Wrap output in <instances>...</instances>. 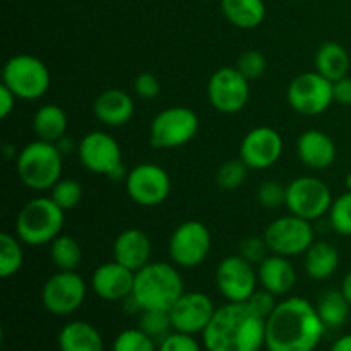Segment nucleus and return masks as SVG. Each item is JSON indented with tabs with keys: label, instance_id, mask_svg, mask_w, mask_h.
I'll use <instances>...</instances> for the list:
<instances>
[{
	"label": "nucleus",
	"instance_id": "1",
	"mask_svg": "<svg viewBox=\"0 0 351 351\" xmlns=\"http://www.w3.org/2000/svg\"><path fill=\"white\" fill-rule=\"evenodd\" d=\"M326 326L315 305L307 298L290 297L278 302L266 319L267 351H314L322 341Z\"/></svg>",
	"mask_w": 351,
	"mask_h": 351
},
{
	"label": "nucleus",
	"instance_id": "2",
	"mask_svg": "<svg viewBox=\"0 0 351 351\" xmlns=\"http://www.w3.org/2000/svg\"><path fill=\"white\" fill-rule=\"evenodd\" d=\"M202 343L208 351H259L266 346V319L247 302H228L216 308Z\"/></svg>",
	"mask_w": 351,
	"mask_h": 351
},
{
	"label": "nucleus",
	"instance_id": "3",
	"mask_svg": "<svg viewBox=\"0 0 351 351\" xmlns=\"http://www.w3.org/2000/svg\"><path fill=\"white\" fill-rule=\"evenodd\" d=\"M184 280L168 263H149L136 273L130 300L139 311H170L184 295Z\"/></svg>",
	"mask_w": 351,
	"mask_h": 351
},
{
	"label": "nucleus",
	"instance_id": "4",
	"mask_svg": "<svg viewBox=\"0 0 351 351\" xmlns=\"http://www.w3.org/2000/svg\"><path fill=\"white\" fill-rule=\"evenodd\" d=\"M65 223V211L51 197H34L21 208L16 218V235L24 245H50Z\"/></svg>",
	"mask_w": 351,
	"mask_h": 351
},
{
	"label": "nucleus",
	"instance_id": "5",
	"mask_svg": "<svg viewBox=\"0 0 351 351\" xmlns=\"http://www.w3.org/2000/svg\"><path fill=\"white\" fill-rule=\"evenodd\" d=\"M64 154L57 144L36 139L19 151L16 160L17 175L31 191H50L62 177Z\"/></svg>",
	"mask_w": 351,
	"mask_h": 351
},
{
	"label": "nucleus",
	"instance_id": "6",
	"mask_svg": "<svg viewBox=\"0 0 351 351\" xmlns=\"http://www.w3.org/2000/svg\"><path fill=\"white\" fill-rule=\"evenodd\" d=\"M2 84H5L17 99L34 101L47 95L50 88V71L45 62L34 55H14L3 65Z\"/></svg>",
	"mask_w": 351,
	"mask_h": 351
},
{
	"label": "nucleus",
	"instance_id": "7",
	"mask_svg": "<svg viewBox=\"0 0 351 351\" xmlns=\"http://www.w3.org/2000/svg\"><path fill=\"white\" fill-rule=\"evenodd\" d=\"M77 156L82 167L93 173L105 175L113 180H123L127 177L122 147L110 134L101 130L86 134L77 144Z\"/></svg>",
	"mask_w": 351,
	"mask_h": 351
},
{
	"label": "nucleus",
	"instance_id": "8",
	"mask_svg": "<svg viewBox=\"0 0 351 351\" xmlns=\"http://www.w3.org/2000/svg\"><path fill=\"white\" fill-rule=\"evenodd\" d=\"M199 130V117L187 106H170L158 113L149 127L151 146L156 149H175L185 146Z\"/></svg>",
	"mask_w": 351,
	"mask_h": 351
},
{
	"label": "nucleus",
	"instance_id": "9",
	"mask_svg": "<svg viewBox=\"0 0 351 351\" xmlns=\"http://www.w3.org/2000/svg\"><path fill=\"white\" fill-rule=\"evenodd\" d=\"M332 194L328 184L315 177H298L287 185V202L290 215L307 221L328 215L332 204Z\"/></svg>",
	"mask_w": 351,
	"mask_h": 351
},
{
	"label": "nucleus",
	"instance_id": "10",
	"mask_svg": "<svg viewBox=\"0 0 351 351\" xmlns=\"http://www.w3.org/2000/svg\"><path fill=\"white\" fill-rule=\"evenodd\" d=\"M304 218L290 215L281 216L267 225L264 232V240L267 243V249L276 256L293 257L302 256L307 252L308 247L315 242L314 228Z\"/></svg>",
	"mask_w": 351,
	"mask_h": 351
},
{
	"label": "nucleus",
	"instance_id": "11",
	"mask_svg": "<svg viewBox=\"0 0 351 351\" xmlns=\"http://www.w3.org/2000/svg\"><path fill=\"white\" fill-rule=\"evenodd\" d=\"M287 98L291 108L300 115H321L335 103L332 82L319 74L317 71L304 72L291 79V82L288 84Z\"/></svg>",
	"mask_w": 351,
	"mask_h": 351
},
{
	"label": "nucleus",
	"instance_id": "12",
	"mask_svg": "<svg viewBox=\"0 0 351 351\" xmlns=\"http://www.w3.org/2000/svg\"><path fill=\"white\" fill-rule=\"evenodd\" d=\"M213 239L209 228L201 221H185L173 230L168 242L171 263L178 267H195L208 259Z\"/></svg>",
	"mask_w": 351,
	"mask_h": 351
},
{
	"label": "nucleus",
	"instance_id": "13",
	"mask_svg": "<svg viewBox=\"0 0 351 351\" xmlns=\"http://www.w3.org/2000/svg\"><path fill=\"white\" fill-rule=\"evenodd\" d=\"M88 285L75 271H58L47 280L41 290L43 307L53 315H71L84 304Z\"/></svg>",
	"mask_w": 351,
	"mask_h": 351
},
{
	"label": "nucleus",
	"instance_id": "14",
	"mask_svg": "<svg viewBox=\"0 0 351 351\" xmlns=\"http://www.w3.org/2000/svg\"><path fill=\"white\" fill-rule=\"evenodd\" d=\"M127 195L143 208L163 204L171 191L170 175L165 168L154 163H141L125 177Z\"/></svg>",
	"mask_w": 351,
	"mask_h": 351
},
{
	"label": "nucleus",
	"instance_id": "15",
	"mask_svg": "<svg viewBox=\"0 0 351 351\" xmlns=\"http://www.w3.org/2000/svg\"><path fill=\"white\" fill-rule=\"evenodd\" d=\"M249 79L243 77L237 67H221L208 81V98L213 108L233 115L242 112L249 103Z\"/></svg>",
	"mask_w": 351,
	"mask_h": 351
},
{
	"label": "nucleus",
	"instance_id": "16",
	"mask_svg": "<svg viewBox=\"0 0 351 351\" xmlns=\"http://www.w3.org/2000/svg\"><path fill=\"white\" fill-rule=\"evenodd\" d=\"M259 276L245 257L228 256L216 267V287L226 302H247L257 290Z\"/></svg>",
	"mask_w": 351,
	"mask_h": 351
},
{
	"label": "nucleus",
	"instance_id": "17",
	"mask_svg": "<svg viewBox=\"0 0 351 351\" xmlns=\"http://www.w3.org/2000/svg\"><path fill=\"white\" fill-rule=\"evenodd\" d=\"M173 331L185 335H202L216 312L215 302L202 291H184L170 308Z\"/></svg>",
	"mask_w": 351,
	"mask_h": 351
},
{
	"label": "nucleus",
	"instance_id": "18",
	"mask_svg": "<svg viewBox=\"0 0 351 351\" xmlns=\"http://www.w3.org/2000/svg\"><path fill=\"white\" fill-rule=\"evenodd\" d=\"M283 154V137L267 125L249 130L240 144V160L250 170H267L280 161Z\"/></svg>",
	"mask_w": 351,
	"mask_h": 351
},
{
	"label": "nucleus",
	"instance_id": "19",
	"mask_svg": "<svg viewBox=\"0 0 351 351\" xmlns=\"http://www.w3.org/2000/svg\"><path fill=\"white\" fill-rule=\"evenodd\" d=\"M134 280L136 273L113 259L96 267L91 276V288L101 300L120 302L130 298Z\"/></svg>",
	"mask_w": 351,
	"mask_h": 351
},
{
	"label": "nucleus",
	"instance_id": "20",
	"mask_svg": "<svg viewBox=\"0 0 351 351\" xmlns=\"http://www.w3.org/2000/svg\"><path fill=\"white\" fill-rule=\"evenodd\" d=\"M151 254H153V243L149 235L139 228L123 230L113 243V259L134 273L151 263Z\"/></svg>",
	"mask_w": 351,
	"mask_h": 351
},
{
	"label": "nucleus",
	"instance_id": "21",
	"mask_svg": "<svg viewBox=\"0 0 351 351\" xmlns=\"http://www.w3.org/2000/svg\"><path fill=\"white\" fill-rule=\"evenodd\" d=\"M297 154L305 167L312 170H326L336 160V144L322 130H305L297 141Z\"/></svg>",
	"mask_w": 351,
	"mask_h": 351
},
{
	"label": "nucleus",
	"instance_id": "22",
	"mask_svg": "<svg viewBox=\"0 0 351 351\" xmlns=\"http://www.w3.org/2000/svg\"><path fill=\"white\" fill-rule=\"evenodd\" d=\"M95 117L108 127H122L129 122L136 113L132 96L122 89H106L99 93L93 105Z\"/></svg>",
	"mask_w": 351,
	"mask_h": 351
},
{
	"label": "nucleus",
	"instance_id": "23",
	"mask_svg": "<svg viewBox=\"0 0 351 351\" xmlns=\"http://www.w3.org/2000/svg\"><path fill=\"white\" fill-rule=\"evenodd\" d=\"M257 276H259L261 287L276 297L288 295L297 283V271H295L293 264L288 261V257L276 256V254L267 256L259 264Z\"/></svg>",
	"mask_w": 351,
	"mask_h": 351
},
{
	"label": "nucleus",
	"instance_id": "24",
	"mask_svg": "<svg viewBox=\"0 0 351 351\" xmlns=\"http://www.w3.org/2000/svg\"><path fill=\"white\" fill-rule=\"evenodd\" d=\"M60 351H105L101 332L86 321H71L58 332Z\"/></svg>",
	"mask_w": 351,
	"mask_h": 351
},
{
	"label": "nucleus",
	"instance_id": "25",
	"mask_svg": "<svg viewBox=\"0 0 351 351\" xmlns=\"http://www.w3.org/2000/svg\"><path fill=\"white\" fill-rule=\"evenodd\" d=\"M305 273L311 280L324 281L338 271L339 252L331 243L319 240L314 242L304 254Z\"/></svg>",
	"mask_w": 351,
	"mask_h": 351
},
{
	"label": "nucleus",
	"instance_id": "26",
	"mask_svg": "<svg viewBox=\"0 0 351 351\" xmlns=\"http://www.w3.org/2000/svg\"><path fill=\"white\" fill-rule=\"evenodd\" d=\"M69 129V117L58 105H43L33 117V132L38 139L47 143H58Z\"/></svg>",
	"mask_w": 351,
	"mask_h": 351
},
{
	"label": "nucleus",
	"instance_id": "27",
	"mask_svg": "<svg viewBox=\"0 0 351 351\" xmlns=\"http://www.w3.org/2000/svg\"><path fill=\"white\" fill-rule=\"evenodd\" d=\"M350 64V55L346 48L335 41L322 43L315 51V71L331 82L346 77Z\"/></svg>",
	"mask_w": 351,
	"mask_h": 351
},
{
	"label": "nucleus",
	"instance_id": "28",
	"mask_svg": "<svg viewBox=\"0 0 351 351\" xmlns=\"http://www.w3.org/2000/svg\"><path fill=\"white\" fill-rule=\"evenodd\" d=\"M223 16L240 29H254L266 17L264 0H221Z\"/></svg>",
	"mask_w": 351,
	"mask_h": 351
},
{
	"label": "nucleus",
	"instance_id": "29",
	"mask_svg": "<svg viewBox=\"0 0 351 351\" xmlns=\"http://www.w3.org/2000/svg\"><path fill=\"white\" fill-rule=\"evenodd\" d=\"M319 317L328 329H338L348 321L351 304L341 290H329L317 302Z\"/></svg>",
	"mask_w": 351,
	"mask_h": 351
},
{
	"label": "nucleus",
	"instance_id": "30",
	"mask_svg": "<svg viewBox=\"0 0 351 351\" xmlns=\"http://www.w3.org/2000/svg\"><path fill=\"white\" fill-rule=\"evenodd\" d=\"M50 259L58 271H75L82 263V249L72 237L58 235L50 243Z\"/></svg>",
	"mask_w": 351,
	"mask_h": 351
},
{
	"label": "nucleus",
	"instance_id": "31",
	"mask_svg": "<svg viewBox=\"0 0 351 351\" xmlns=\"http://www.w3.org/2000/svg\"><path fill=\"white\" fill-rule=\"evenodd\" d=\"M24 264L23 242L9 232L0 233V278L16 276Z\"/></svg>",
	"mask_w": 351,
	"mask_h": 351
},
{
	"label": "nucleus",
	"instance_id": "32",
	"mask_svg": "<svg viewBox=\"0 0 351 351\" xmlns=\"http://www.w3.org/2000/svg\"><path fill=\"white\" fill-rule=\"evenodd\" d=\"M112 351H158V345L156 339L146 335L141 328H130L119 332Z\"/></svg>",
	"mask_w": 351,
	"mask_h": 351
},
{
	"label": "nucleus",
	"instance_id": "33",
	"mask_svg": "<svg viewBox=\"0 0 351 351\" xmlns=\"http://www.w3.org/2000/svg\"><path fill=\"white\" fill-rule=\"evenodd\" d=\"M250 168L243 163L240 158L237 160H228L218 168L216 171V184L223 191H237L243 182L247 180V173Z\"/></svg>",
	"mask_w": 351,
	"mask_h": 351
},
{
	"label": "nucleus",
	"instance_id": "34",
	"mask_svg": "<svg viewBox=\"0 0 351 351\" xmlns=\"http://www.w3.org/2000/svg\"><path fill=\"white\" fill-rule=\"evenodd\" d=\"M139 328L153 339H163L173 331L168 311H141Z\"/></svg>",
	"mask_w": 351,
	"mask_h": 351
},
{
	"label": "nucleus",
	"instance_id": "35",
	"mask_svg": "<svg viewBox=\"0 0 351 351\" xmlns=\"http://www.w3.org/2000/svg\"><path fill=\"white\" fill-rule=\"evenodd\" d=\"M329 223L338 235L351 237V192L338 195L329 209Z\"/></svg>",
	"mask_w": 351,
	"mask_h": 351
},
{
	"label": "nucleus",
	"instance_id": "36",
	"mask_svg": "<svg viewBox=\"0 0 351 351\" xmlns=\"http://www.w3.org/2000/svg\"><path fill=\"white\" fill-rule=\"evenodd\" d=\"M82 194V185L79 184L74 178H60L53 187L50 189V197L60 206L64 211L67 209H74L75 206L81 202Z\"/></svg>",
	"mask_w": 351,
	"mask_h": 351
},
{
	"label": "nucleus",
	"instance_id": "37",
	"mask_svg": "<svg viewBox=\"0 0 351 351\" xmlns=\"http://www.w3.org/2000/svg\"><path fill=\"white\" fill-rule=\"evenodd\" d=\"M266 67V57L259 50L243 51L239 57V62H237V69L240 71V74L249 79V81H256V79L263 77Z\"/></svg>",
	"mask_w": 351,
	"mask_h": 351
},
{
	"label": "nucleus",
	"instance_id": "38",
	"mask_svg": "<svg viewBox=\"0 0 351 351\" xmlns=\"http://www.w3.org/2000/svg\"><path fill=\"white\" fill-rule=\"evenodd\" d=\"M256 197L264 208L276 209L280 206H285V202H287V185L280 184L276 180H267L257 187Z\"/></svg>",
	"mask_w": 351,
	"mask_h": 351
},
{
	"label": "nucleus",
	"instance_id": "39",
	"mask_svg": "<svg viewBox=\"0 0 351 351\" xmlns=\"http://www.w3.org/2000/svg\"><path fill=\"white\" fill-rule=\"evenodd\" d=\"M158 351H202V348L194 335L171 331L170 335L161 339Z\"/></svg>",
	"mask_w": 351,
	"mask_h": 351
},
{
	"label": "nucleus",
	"instance_id": "40",
	"mask_svg": "<svg viewBox=\"0 0 351 351\" xmlns=\"http://www.w3.org/2000/svg\"><path fill=\"white\" fill-rule=\"evenodd\" d=\"M267 243L264 237H247L240 242V256L245 257L249 263L261 264L267 257Z\"/></svg>",
	"mask_w": 351,
	"mask_h": 351
},
{
	"label": "nucleus",
	"instance_id": "41",
	"mask_svg": "<svg viewBox=\"0 0 351 351\" xmlns=\"http://www.w3.org/2000/svg\"><path fill=\"white\" fill-rule=\"evenodd\" d=\"M247 305H249V307L252 308V311L256 312L259 317L267 319L271 314H273L274 308H276V305H278L276 295L271 293V291H267V290H264V288H261V290L254 291L252 297L247 300Z\"/></svg>",
	"mask_w": 351,
	"mask_h": 351
},
{
	"label": "nucleus",
	"instance_id": "42",
	"mask_svg": "<svg viewBox=\"0 0 351 351\" xmlns=\"http://www.w3.org/2000/svg\"><path fill=\"white\" fill-rule=\"evenodd\" d=\"M160 79L154 74H151V72H143V74H139L134 79V93H136L139 98L153 99L160 95Z\"/></svg>",
	"mask_w": 351,
	"mask_h": 351
},
{
	"label": "nucleus",
	"instance_id": "43",
	"mask_svg": "<svg viewBox=\"0 0 351 351\" xmlns=\"http://www.w3.org/2000/svg\"><path fill=\"white\" fill-rule=\"evenodd\" d=\"M332 98L335 103H339L343 106H351V77L338 79L332 82Z\"/></svg>",
	"mask_w": 351,
	"mask_h": 351
},
{
	"label": "nucleus",
	"instance_id": "44",
	"mask_svg": "<svg viewBox=\"0 0 351 351\" xmlns=\"http://www.w3.org/2000/svg\"><path fill=\"white\" fill-rule=\"evenodd\" d=\"M16 99L17 96L5 84H0V119H7L14 112Z\"/></svg>",
	"mask_w": 351,
	"mask_h": 351
},
{
	"label": "nucleus",
	"instance_id": "45",
	"mask_svg": "<svg viewBox=\"0 0 351 351\" xmlns=\"http://www.w3.org/2000/svg\"><path fill=\"white\" fill-rule=\"evenodd\" d=\"M331 351H351V335H343L332 343Z\"/></svg>",
	"mask_w": 351,
	"mask_h": 351
},
{
	"label": "nucleus",
	"instance_id": "46",
	"mask_svg": "<svg viewBox=\"0 0 351 351\" xmlns=\"http://www.w3.org/2000/svg\"><path fill=\"white\" fill-rule=\"evenodd\" d=\"M55 144H57V147L60 149L62 154L71 153V151H74V147L77 149V146H74V143H72V141H67V137H62V139Z\"/></svg>",
	"mask_w": 351,
	"mask_h": 351
},
{
	"label": "nucleus",
	"instance_id": "47",
	"mask_svg": "<svg viewBox=\"0 0 351 351\" xmlns=\"http://www.w3.org/2000/svg\"><path fill=\"white\" fill-rule=\"evenodd\" d=\"M341 291L345 293L346 300L351 304V271L346 273V276L343 278V285H341Z\"/></svg>",
	"mask_w": 351,
	"mask_h": 351
},
{
	"label": "nucleus",
	"instance_id": "48",
	"mask_svg": "<svg viewBox=\"0 0 351 351\" xmlns=\"http://www.w3.org/2000/svg\"><path fill=\"white\" fill-rule=\"evenodd\" d=\"M345 185H346V191L351 192V171H348V175H346Z\"/></svg>",
	"mask_w": 351,
	"mask_h": 351
},
{
	"label": "nucleus",
	"instance_id": "49",
	"mask_svg": "<svg viewBox=\"0 0 351 351\" xmlns=\"http://www.w3.org/2000/svg\"><path fill=\"white\" fill-rule=\"evenodd\" d=\"M38 351H48V350H38Z\"/></svg>",
	"mask_w": 351,
	"mask_h": 351
},
{
	"label": "nucleus",
	"instance_id": "50",
	"mask_svg": "<svg viewBox=\"0 0 351 351\" xmlns=\"http://www.w3.org/2000/svg\"><path fill=\"white\" fill-rule=\"evenodd\" d=\"M298 2H302V0H298Z\"/></svg>",
	"mask_w": 351,
	"mask_h": 351
}]
</instances>
